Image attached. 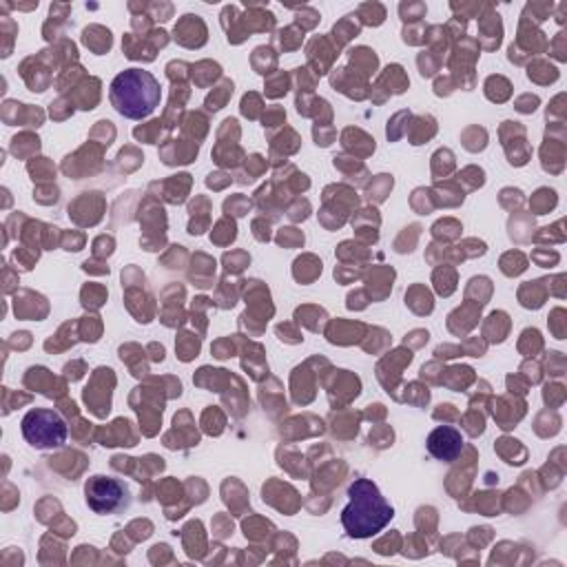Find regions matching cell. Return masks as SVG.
Here are the masks:
<instances>
[{"instance_id": "cell-4", "label": "cell", "mask_w": 567, "mask_h": 567, "mask_svg": "<svg viewBox=\"0 0 567 567\" xmlns=\"http://www.w3.org/2000/svg\"><path fill=\"white\" fill-rule=\"evenodd\" d=\"M84 496H86V505L95 514H113L128 503L126 485L113 476H102V474H93L86 478Z\"/></svg>"}, {"instance_id": "cell-3", "label": "cell", "mask_w": 567, "mask_h": 567, "mask_svg": "<svg viewBox=\"0 0 567 567\" xmlns=\"http://www.w3.org/2000/svg\"><path fill=\"white\" fill-rule=\"evenodd\" d=\"M24 441L35 450H53L66 441V423L55 410L33 408L24 414L22 423Z\"/></svg>"}, {"instance_id": "cell-5", "label": "cell", "mask_w": 567, "mask_h": 567, "mask_svg": "<svg viewBox=\"0 0 567 567\" xmlns=\"http://www.w3.org/2000/svg\"><path fill=\"white\" fill-rule=\"evenodd\" d=\"M427 452L445 463H452L458 458L463 450V436L456 427L452 425H439L427 434Z\"/></svg>"}, {"instance_id": "cell-2", "label": "cell", "mask_w": 567, "mask_h": 567, "mask_svg": "<svg viewBox=\"0 0 567 567\" xmlns=\"http://www.w3.org/2000/svg\"><path fill=\"white\" fill-rule=\"evenodd\" d=\"M109 100L120 115L144 120L159 106L162 89L153 73L144 69H126L113 78Z\"/></svg>"}, {"instance_id": "cell-1", "label": "cell", "mask_w": 567, "mask_h": 567, "mask_svg": "<svg viewBox=\"0 0 567 567\" xmlns=\"http://www.w3.org/2000/svg\"><path fill=\"white\" fill-rule=\"evenodd\" d=\"M348 496L350 501L341 509V525L350 538H370L394 516L392 505L370 478H354L348 487Z\"/></svg>"}]
</instances>
